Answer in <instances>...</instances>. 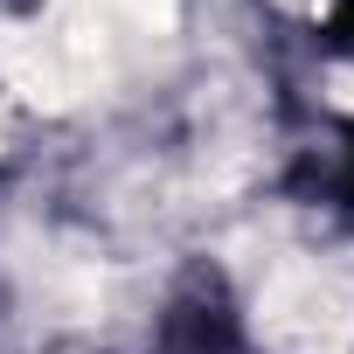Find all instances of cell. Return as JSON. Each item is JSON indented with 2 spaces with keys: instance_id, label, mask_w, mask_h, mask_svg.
Returning a JSON list of instances; mask_svg holds the SVG:
<instances>
[{
  "instance_id": "obj_1",
  "label": "cell",
  "mask_w": 354,
  "mask_h": 354,
  "mask_svg": "<svg viewBox=\"0 0 354 354\" xmlns=\"http://www.w3.org/2000/svg\"><path fill=\"white\" fill-rule=\"evenodd\" d=\"M257 340L278 354H340L354 340V285L319 264H285L257 292Z\"/></svg>"
},
{
  "instance_id": "obj_2",
  "label": "cell",
  "mask_w": 354,
  "mask_h": 354,
  "mask_svg": "<svg viewBox=\"0 0 354 354\" xmlns=\"http://www.w3.org/2000/svg\"><path fill=\"white\" fill-rule=\"evenodd\" d=\"M97 15L111 21V35H132V42H160L181 21V0H97Z\"/></svg>"
}]
</instances>
